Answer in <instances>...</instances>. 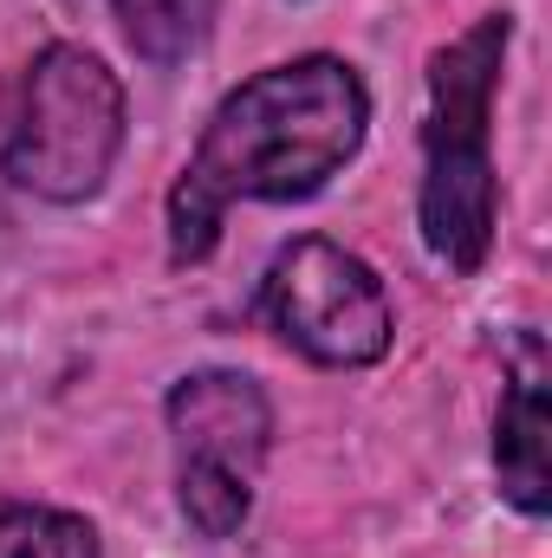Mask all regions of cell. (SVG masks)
I'll list each match as a JSON object with an SVG mask.
<instances>
[{
	"label": "cell",
	"instance_id": "obj_4",
	"mask_svg": "<svg viewBox=\"0 0 552 558\" xmlns=\"http://www.w3.org/2000/svg\"><path fill=\"white\" fill-rule=\"evenodd\" d=\"M176 500L202 539H235L254 513V474L274 441V403L241 371H189L169 403Z\"/></svg>",
	"mask_w": 552,
	"mask_h": 558
},
{
	"label": "cell",
	"instance_id": "obj_5",
	"mask_svg": "<svg viewBox=\"0 0 552 558\" xmlns=\"http://www.w3.org/2000/svg\"><path fill=\"white\" fill-rule=\"evenodd\" d=\"M261 312L299 357H312L325 371H364L397 338L384 279L325 234H299L267 260Z\"/></svg>",
	"mask_w": 552,
	"mask_h": 558
},
{
	"label": "cell",
	"instance_id": "obj_8",
	"mask_svg": "<svg viewBox=\"0 0 552 558\" xmlns=\"http://www.w3.org/2000/svg\"><path fill=\"white\" fill-rule=\"evenodd\" d=\"M131 46H137L149 65H176L202 46L208 20H215V0H111Z\"/></svg>",
	"mask_w": 552,
	"mask_h": 558
},
{
	"label": "cell",
	"instance_id": "obj_6",
	"mask_svg": "<svg viewBox=\"0 0 552 558\" xmlns=\"http://www.w3.org/2000/svg\"><path fill=\"white\" fill-rule=\"evenodd\" d=\"M547 377H540V344L527 338V371L507 384L501 397V416H494V474H501V494L540 520L552 507V474H547Z\"/></svg>",
	"mask_w": 552,
	"mask_h": 558
},
{
	"label": "cell",
	"instance_id": "obj_3",
	"mask_svg": "<svg viewBox=\"0 0 552 558\" xmlns=\"http://www.w3.org/2000/svg\"><path fill=\"white\" fill-rule=\"evenodd\" d=\"M124 149V85L85 46H46L26 72L20 118L7 137V182L39 202H92Z\"/></svg>",
	"mask_w": 552,
	"mask_h": 558
},
{
	"label": "cell",
	"instance_id": "obj_1",
	"mask_svg": "<svg viewBox=\"0 0 552 558\" xmlns=\"http://www.w3.org/2000/svg\"><path fill=\"white\" fill-rule=\"evenodd\" d=\"M364 124H371V92L332 52L286 59L235 85L169 189V260L176 267L208 260L235 202L319 195L358 156Z\"/></svg>",
	"mask_w": 552,
	"mask_h": 558
},
{
	"label": "cell",
	"instance_id": "obj_7",
	"mask_svg": "<svg viewBox=\"0 0 552 558\" xmlns=\"http://www.w3.org/2000/svg\"><path fill=\"white\" fill-rule=\"evenodd\" d=\"M0 558H98V526L85 513L0 494Z\"/></svg>",
	"mask_w": 552,
	"mask_h": 558
},
{
	"label": "cell",
	"instance_id": "obj_2",
	"mask_svg": "<svg viewBox=\"0 0 552 558\" xmlns=\"http://www.w3.org/2000/svg\"><path fill=\"white\" fill-rule=\"evenodd\" d=\"M514 20L481 13L461 39H448L429 59V118H422V195L416 221L429 254L448 274H475L494 247V156H488V118L501 92Z\"/></svg>",
	"mask_w": 552,
	"mask_h": 558
}]
</instances>
